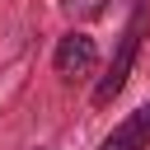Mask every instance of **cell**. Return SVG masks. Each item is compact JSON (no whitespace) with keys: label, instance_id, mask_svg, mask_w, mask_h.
Masks as SVG:
<instances>
[{"label":"cell","instance_id":"obj_1","mask_svg":"<svg viewBox=\"0 0 150 150\" xmlns=\"http://www.w3.org/2000/svg\"><path fill=\"white\" fill-rule=\"evenodd\" d=\"M94 66H98V47L89 33H66L56 42V75L84 80V75H94Z\"/></svg>","mask_w":150,"mask_h":150},{"label":"cell","instance_id":"obj_4","mask_svg":"<svg viewBox=\"0 0 150 150\" xmlns=\"http://www.w3.org/2000/svg\"><path fill=\"white\" fill-rule=\"evenodd\" d=\"M61 5H66V14H75V19H94V14L108 9V0H61Z\"/></svg>","mask_w":150,"mask_h":150},{"label":"cell","instance_id":"obj_2","mask_svg":"<svg viewBox=\"0 0 150 150\" xmlns=\"http://www.w3.org/2000/svg\"><path fill=\"white\" fill-rule=\"evenodd\" d=\"M141 28H145V9L131 19V28H127V38H122V52H117V61H112V70L98 80V89H94V103H112V94L127 84V70H131V56H136V42H141Z\"/></svg>","mask_w":150,"mask_h":150},{"label":"cell","instance_id":"obj_3","mask_svg":"<svg viewBox=\"0 0 150 150\" xmlns=\"http://www.w3.org/2000/svg\"><path fill=\"white\" fill-rule=\"evenodd\" d=\"M98 150H150V103L136 108L127 122H117L112 136H108Z\"/></svg>","mask_w":150,"mask_h":150}]
</instances>
